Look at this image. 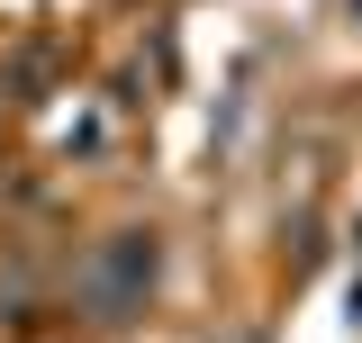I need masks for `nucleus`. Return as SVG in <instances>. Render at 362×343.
Wrapping results in <instances>:
<instances>
[{"label":"nucleus","mask_w":362,"mask_h":343,"mask_svg":"<svg viewBox=\"0 0 362 343\" xmlns=\"http://www.w3.org/2000/svg\"><path fill=\"white\" fill-rule=\"evenodd\" d=\"M154 271H163V244H154L145 226H127V235H109V244L90 253V271H82V307L100 316V325H127L136 307L154 299Z\"/></svg>","instance_id":"nucleus-1"}]
</instances>
